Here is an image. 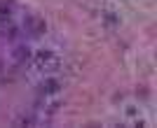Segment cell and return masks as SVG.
Here are the masks:
<instances>
[{
  "label": "cell",
  "instance_id": "obj_2",
  "mask_svg": "<svg viewBox=\"0 0 157 128\" xmlns=\"http://www.w3.org/2000/svg\"><path fill=\"white\" fill-rule=\"evenodd\" d=\"M61 89H63V84H61L59 77H54V75H45V79H42L40 86H38L40 96H56Z\"/></svg>",
  "mask_w": 157,
  "mask_h": 128
},
{
  "label": "cell",
  "instance_id": "obj_3",
  "mask_svg": "<svg viewBox=\"0 0 157 128\" xmlns=\"http://www.w3.org/2000/svg\"><path fill=\"white\" fill-rule=\"evenodd\" d=\"M24 28H26V33H31V35H42V33L47 30V26H45V21L40 19L38 14H31V16H26V21H24Z\"/></svg>",
  "mask_w": 157,
  "mask_h": 128
},
{
  "label": "cell",
  "instance_id": "obj_1",
  "mask_svg": "<svg viewBox=\"0 0 157 128\" xmlns=\"http://www.w3.org/2000/svg\"><path fill=\"white\" fill-rule=\"evenodd\" d=\"M31 65L35 72H42V75H54L61 65V58L54 54L52 49H38L31 54Z\"/></svg>",
  "mask_w": 157,
  "mask_h": 128
},
{
  "label": "cell",
  "instance_id": "obj_5",
  "mask_svg": "<svg viewBox=\"0 0 157 128\" xmlns=\"http://www.w3.org/2000/svg\"><path fill=\"white\" fill-rule=\"evenodd\" d=\"M45 121L38 112H26V114L17 116V126H40V123Z\"/></svg>",
  "mask_w": 157,
  "mask_h": 128
},
{
  "label": "cell",
  "instance_id": "obj_6",
  "mask_svg": "<svg viewBox=\"0 0 157 128\" xmlns=\"http://www.w3.org/2000/svg\"><path fill=\"white\" fill-rule=\"evenodd\" d=\"M10 19H12V7L7 5V2H0V21L7 23Z\"/></svg>",
  "mask_w": 157,
  "mask_h": 128
},
{
  "label": "cell",
  "instance_id": "obj_4",
  "mask_svg": "<svg viewBox=\"0 0 157 128\" xmlns=\"http://www.w3.org/2000/svg\"><path fill=\"white\" fill-rule=\"evenodd\" d=\"M10 58H12V63H17V65H24L31 58V49H28L26 44H17L12 51H10Z\"/></svg>",
  "mask_w": 157,
  "mask_h": 128
}]
</instances>
